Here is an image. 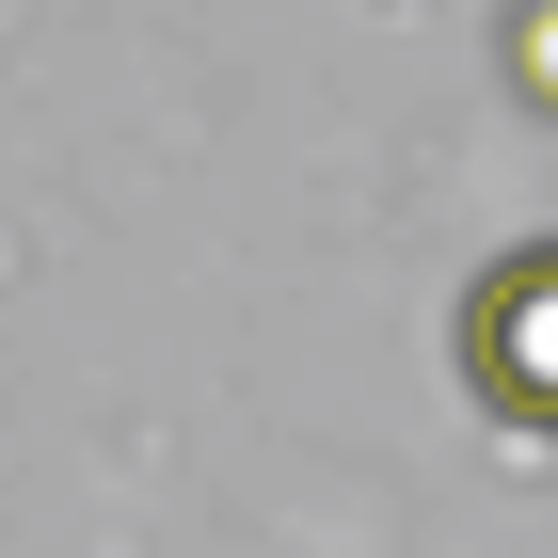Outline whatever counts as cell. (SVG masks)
<instances>
[{
	"instance_id": "cell-2",
	"label": "cell",
	"mask_w": 558,
	"mask_h": 558,
	"mask_svg": "<svg viewBox=\"0 0 558 558\" xmlns=\"http://www.w3.org/2000/svg\"><path fill=\"white\" fill-rule=\"evenodd\" d=\"M511 81L558 112V0H526V16H511Z\"/></svg>"
},
{
	"instance_id": "cell-1",
	"label": "cell",
	"mask_w": 558,
	"mask_h": 558,
	"mask_svg": "<svg viewBox=\"0 0 558 558\" xmlns=\"http://www.w3.org/2000/svg\"><path fill=\"white\" fill-rule=\"evenodd\" d=\"M463 399L526 447H558V240H511L463 288Z\"/></svg>"
}]
</instances>
